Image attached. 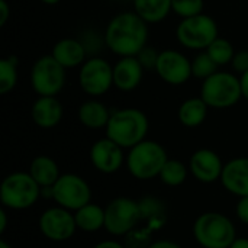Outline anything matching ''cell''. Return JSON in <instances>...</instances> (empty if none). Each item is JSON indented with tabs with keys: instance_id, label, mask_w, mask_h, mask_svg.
Returning <instances> with one entry per match:
<instances>
[{
	"instance_id": "6da1fadb",
	"label": "cell",
	"mask_w": 248,
	"mask_h": 248,
	"mask_svg": "<svg viewBox=\"0 0 248 248\" xmlns=\"http://www.w3.org/2000/svg\"><path fill=\"white\" fill-rule=\"evenodd\" d=\"M148 23L134 10L115 15L105 28L106 48L118 57H137L148 45Z\"/></svg>"
},
{
	"instance_id": "7a4b0ae2",
	"label": "cell",
	"mask_w": 248,
	"mask_h": 248,
	"mask_svg": "<svg viewBox=\"0 0 248 248\" xmlns=\"http://www.w3.org/2000/svg\"><path fill=\"white\" fill-rule=\"evenodd\" d=\"M150 122L147 115L137 108H124L110 113L106 137L122 148H132L145 140Z\"/></svg>"
},
{
	"instance_id": "3957f363",
	"label": "cell",
	"mask_w": 248,
	"mask_h": 248,
	"mask_svg": "<svg viewBox=\"0 0 248 248\" xmlns=\"http://www.w3.org/2000/svg\"><path fill=\"white\" fill-rule=\"evenodd\" d=\"M201 97L209 109H230L235 106L243 99L240 76L231 71L218 70L202 80Z\"/></svg>"
},
{
	"instance_id": "277c9868",
	"label": "cell",
	"mask_w": 248,
	"mask_h": 248,
	"mask_svg": "<svg viewBox=\"0 0 248 248\" xmlns=\"http://www.w3.org/2000/svg\"><path fill=\"white\" fill-rule=\"evenodd\" d=\"M167 160V153L161 144L157 141L144 140L129 148L126 166L135 179L148 180L160 176Z\"/></svg>"
},
{
	"instance_id": "5b68a950",
	"label": "cell",
	"mask_w": 248,
	"mask_h": 248,
	"mask_svg": "<svg viewBox=\"0 0 248 248\" xmlns=\"http://www.w3.org/2000/svg\"><path fill=\"white\" fill-rule=\"evenodd\" d=\"M219 36V28L217 20L201 13L192 17L180 19L176 28V39L186 49L192 51H206L208 46Z\"/></svg>"
},
{
	"instance_id": "8992f818",
	"label": "cell",
	"mask_w": 248,
	"mask_h": 248,
	"mask_svg": "<svg viewBox=\"0 0 248 248\" xmlns=\"http://www.w3.org/2000/svg\"><path fill=\"white\" fill-rule=\"evenodd\" d=\"M193 235L203 248H230L235 241V227L228 217L206 212L195 221Z\"/></svg>"
},
{
	"instance_id": "52a82bcc",
	"label": "cell",
	"mask_w": 248,
	"mask_h": 248,
	"mask_svg": "<svg viewBox=\"0 0 248 248\" xmlns=\"http://www.w3.org/2000/svg\"><path fill=\"white\" fill-rule=\"evenodd\" d=\"M39 185L29 173H12L0 186V201L9 209H28L39 198Z\"/></svg>"
},
{
	"instance_id": "ba28073f",
	"label": "cell",
	"mask_w": 248,
	"mask_h": 248,
	"mask_svg": "<svg viewBox=\"0 0 248 248\" xmlns=\"http://www.w3.org/2000/svg\"><path fill=\"white\" fill-rule=\"evenodd\" d=\"M65 68L51 55L35 60L29 73V83L38 96H57L65 84Z\"/></svg>"
},
{
	"instance_id": "9c48e42d",
	"label": "cell",
	"mask_w": 248,
	"mask_h": 248,
	"mask_svg": "<svg viewBox=\"0 0 248 248\" xmlns=\"http://www.w3.org/2000/svg\"><path fill=\"white\" fill-rule=\"evenodd\" d=\"M78 86L89 97H102L113 87V65L102 57H89L78 67Z\"/></svg>"
},
{
	"instance_id": "30bf717a",
	"label": "cell",
	"mask_w": 248,
	"mask_h": 248,
	"mask_svg": "<svg viewBox=\"0 0 248 248\" xmlns=\"http://www.w3.org/2000/svg\"><path fill=\"white\" fill-rule=\"evenodd\" d=\"M54 201L68 211H78L90 203L92 192L84 179L77 174H62L51 187Z\"/></svg>"
},
{
	"instance_id": "8fae6325",
	"label": "cell",
	"mask_w": 248,
	"mask_h": 248,
	"mask_svg": "<svg viewBox=\"0 0 248 248\" xmlns=\"http://www.w3.org/2000/svg\"><path fill=\"white\" fill-rule=\"evenodd\" d=\"M141 217L140 205L128 198L113 199L105 209V228L112 235H125L137 225Z\"/></svg>"
},
{
	"instance_id": "7c38bea8",
	"label": "cell",
	"mask_w": 248,
	"mask_h": 248,
	"mask_svg": "<svg viewBox=\"0 0 248 248\" xmlns=\"http://www.w3.org/2000/svg\"><path fill=\"white\" fill-rule=\"evenodd\" d=\"M157 76L170 86H183L192 77V60L177 49H163L158 54L155 70Z\"/></svg>"
},
{
	"instance_id": "4fadbf2b",
	"label": "cell",
	"mask_w": 248,
	"mask_h": 248,
	"mask_svg": "<svg viewBox=\"0 0 248 248\" xmlns=\"http://www.w3.org/2000/svg\"><path fill=\"white\" fill-rule=\"evenodd\" d=\"M41 232L51 241H65L73 237L77 224L65 208H51L39 218Z\"/></svg>"
},
{
	"instance_id": "5bb4252c",
	"label": "cell",
	"mask_w": 248,
	"mask_h": 248,
	"mask_svg": "<svg viewBox=\"0 0 248 248\" xmlns=\"http://www.w3.org/2000/svg\"><path fill=\"white\" fill-rule=\"evenodd\" d=\"M124 148L113 142L112 140L102 138L96 141L90 148L92 164L105 174H112L118 171L124 163Z\"/></svg>"
},
{
	"instance_id": "9a60e30c",
	"label": "cell",
	"mask_w": 248,
	"mask_h": 248,
	"mask_svg": "<svg viewBox=\"0 0 248 248\" xmlns=\"http://www.w3.org/2000/svg\"><path fill=\"white\" fill-rule=\"evenodd\" d=\"M224 166L225 164H222L221 157L215 151L208 148L195 151L189 163L192 174L202 183H214L221 179Z\"/></svg>"
},
{
	"instance_id": "2e32d148",
	"label": "cell",
	"mask_w": 248,
	"mask_h": 248,
	"mask_svg": "<svg viewBox=\"0 0 248 248\" xmlns=\"http://www.w3.org/2000/svg\"><path fill=\"white\" fill-rule=\"evenodd\" d=\"M144 71L137 57H119L113 64V87L125 93L135 90L142 81Z\"/></svg>"
},
{
	"instance_id": "e0dca14e",
	"label": "cell",
	"mask_w": 248,
	"mask_h": 248,
	"mask_svg": "<svg viewBox=\"0 0 248 248\" xmlns=\"http://www.w3.org/2000/svg\"><path fill=\"white\" fill-rule=\"evenodd\" d=\"M64 115V109L57 96H38L31 108V118L42 129L57 126Z\"/></svg>"
},
{
	"instance_id": "ac0fdd59",
	"label": "cell",
	"mask_w": 248,
	"mask_h": 248,
	"mask_svg": "<svg viewBox=\"0 0 248 248\" xmlns=\"http://www.w3.org/2000/svg\"><path fill=\"white\" fill-rule=\"evenodd\" d=\"M221 182L224 187L240 198L248 196V158H232L224 166Z\"/></svg>"
},
{
	"instance_id": "d6986e66",
	"label": "cell",
	"mask_w": 248,
	"mask_h": 248,
	"mask_svg": "<svg viewBox=\"0 0 248 248\" xmlns=\"http://www.w3.org/2000/svg\"><path fill=\"white\" fill-rule=\"evenodd\" d=\"M51 55L65 68H77L89 58L84 45L78 38H61L51 49Z\"/></svg>"
},
{
	"instance_id": "ffe728a7",
	"label": "cell",
	"mask_w": 248,
	"mask_h": 248,
	"mask_svg": "<svg viewBox=\"0 0 248 248\" xmlns=\"http://www.w3.org/2000/svg\"><path fill=\"white\" fill-rule=\"evenodd\" d=\"M110 113L112 112L103 102L96 97H90L78 106L77 118L80 124L89 129H102L106 128Z\"/></svg>"
},
{
	"instance_id": "44dd1931",
	"label": "cell",
	"mask_w": 248,
	"mask_h": 248,
	"mask_svg": "<svg viewBox=\"0 0 248 248\" xmlns=\"http://www.w3.org/2000/svg\"><path fill=\"white\" fill-rule=\"evenodd\" d=\"M209 106L205 103V100L199 97H189L183 100L177 110V118L180 124L186 128H198L201 126L206 116H208Z\"/></svg>"
},
{
	"instance_id": "7402d4cb",
	"label": "cell",
	"mask_w": 248,
	"mask_h": 248,
	"mask_svg": "<svg viewBox=\"0 0 248 248\" xmlns=\"http://www.w3.org/2000/svg\"><path fill=\"white\" fill-rule=\"evenodd\" d=\"M132 10L140 15L148 25L163 22L173 10V0H131Z\"/></svg>"
},
{
	"instance_id": "603a6c76",
	"label": "cell",
	"mask_w": 248,
	"mask_h": 248,
	"mask_svg": "<svg viewBox=\"0 0 248 248\" xmlns=\"http://www.w3.org/2000/svg\"><path fill=\"white\" fill-rule=\"evenodd\" d=\"M29 174L41 187H52L61 176L58 164L46 155H39L32 160Z\"/></svg>"
},
{
	"instance_id": "cb8c5ba5",
	"label": "cell",
	"mask_w": 248,
	"mask_h": 248,
	"mask_svg": "<svg viewBox=\"0 0 248 248\" xmlns=\"http://www.w3.org/2000/svg\"><path fill=\"white\" fill-rule=\"evenodd\" d=\"M77 228L86 232H94L105 227V209L94 203H87L74 214Z\"/></svg>"
},
{
	"instance_id": "d4e9b609",
	"label": "cell",
	"mask_w": 248,
	"mask_h": 248,
	"mask_svg": "<svg viewBox=\"0 0 248 248\" xmlns=\"http://www.w3.org/2000/svg\"><path fill=\"white\" fill-rule=\"evenodd\" d=\"M17 65L19 60L15 55L0 60V94H7L16 87L19 80Z\"/></svg>"
},
{
	"instance_id": "484cf974",
	"label": "cell",
	"mask_w": 248,
	"mask_h": 248,
	"mask_svg": "<svg viewBox=\"0 0 248 248\" xmlns=\"http://www.w3.org/2000/svg\"><path fill=\"white\" fill-rule=\"evenodd\" d=\"M206 52L209 54V57L217 62L218 67H224L231 64L234 55H235V49L234 45L230 39L224 38V36H218L206 49Z\"/></svg>"
},
{
	"instance_id": "4316f807",
	"label": "cell",
	"mask_w": 248,
	"mask_h": 248,
	"mask_svg": "<svg viewBox=\"0 0 248 248\" xmlns=\"http://www.w3.org/2000/svg\"><path fill=\"white\" fill-rule=\"evenodd\" d=\"M158 177L167 186H180L187 177V169L182 161L169 158Z\"/></svg>"
},
{
	"instance_id": "83f0119b",
	"label": "cell",
	"mask_w": 248,
	"mask_h": 248,
	"mask_svg": "<svg viewBox=\"0 0 248 248\" xmlns=\"http://www.w3.org/2000/svg\"><path fill=\"white\" fill-rule=\"evenodd\" d=\"M218 65L217 62L209 57V54L206 51H199L193 60H192V74L196 78L205 80L209 76H212L214 73L218 71Z\"/></svg>"
},
{
	"instance_id": "f1b7e54d",
	"label": "cell",
	"mask_w": 248,
	"mask_h": 248,
	"mask_svg": "<svg viewBox=\"0 0 248 248\" xmlns=\"http://www.w3.org/2000/svg\"><path fill=\"white\" fill-rule=\"evenodd\" d=\"M203 9H205V0H173L171 1V10L180 19L201 15L203 13Z\"/></svg>"
},
{
	"instance_id": "f546056e",
	"label": "cell",
	"mask_w": 248,
	"mask_h": 248,
	"mask_svg": "<svg viewBox=\"0 0 248 248\" xmlns=\"http://www.w3.org/2000/svg\"><path fill=\"white\" fill-rule=\"evenodd\" d=\"M78 39L81 41V44L86 48V52L89 57H97L99 52L103 49V46L106 48L105 44V35L99 33L94 29H87L83 32V35L78 36Z\"/></svg>"
},
{
	"instance_id": "4dcf8cb0",
	"label": "cell",
	"mask_w": 248,
	"mask_h": 248,
	"mask_svg": "<svg viewBox=\"0 0 248 248\" xmlns=\"http://www.w3.org/2000/svg\"><path fill=\"white\" fill-rule=\"evenodd\" d=\"M158 51L150 45H145L138 54H137V58L138 61L141 62L142 68L145 71L148 70H155V65H157V60H158Z\"/></svg>"
},
{
	"instance_id": "1f68e13d",
	"label": "cell",
	"mask_w": 248,
	"mask_h": 248,
	"mask_svg": "<svg viewBox=\"0 0 248 248\" xmlns=\"http://www.w3.org/2000/svg\"><path fill=\"white\" fill-rule=\"evenodd\" d=\"M230 65L234 70V73L238 76L248 71V48L243 49V51H237Z\"/></svg>"
},
{
	"instance_id": "d6a6232c",
	"label": "cell",
	"mask_w": 248,
	"mask_h": 248,
	"mask_svg": "<svg viewBox=\"0 0 248 248\" xmlns=\"http://www.w3.org/2000/svg\"><path fill=\"white\" fill-rule=\"evenodd\" d=\"M237 215L243 224L248 225V196L240 199V202L237 205Z\"/></svg>"
},
{
	"instance_id": "836d02e7",
	"label": "cell",
	"mask_w": 248,
	"mask_h": 248,
	"mask_svg": "<svg viewBox=\"0 0 248 248\" xmlns=\"http://www.w3.org/2000/svg\"><path fill=\"white\" fill-rule=\"evenodd\" d=\"M10 16V7L6 0H0V26H4Z\"/></svg>"
},
{
	"instance_id": "e575fe53",
	"label": "cell",
	"mask_w": 248,
	"mask_h": 248,
	"mask_svg": "<svg viewBox=\"0 0 248 248\" xmlns=\"http://www.w3.org/2000/svg\"><path fill=\"white\" fill-rule=\"evenodd\" d=\"M147 248H182L180 246H177L176 243L173 241H167V240H163V241H155L153 244H150Z\"/></svg>"
},
{
	"instance_id": "d590c367",
	"label": "cell",
	"mask_w": 248,
	"mask_h": 248,
	"mask_svg": "<svg viewBox=\"0 0 248 248\" xmlns=\"http://www.w3.org/2000/svg\"><path fill=\"white\" fill-rule=\"evenodd\" d=\"M240 84H241V93H243V97L248 100V71L243 73L240 76Z\"/></svg>"
},
{
	"instance_id": "8d00e7d4",
	"label": "cell",
	"mask_w": 248,
	"mask_h": 248,
	"mask_svg": "<svg viewBox=\"0 0 248 248\" xmlns=\"http://www.w3.org/2000/svg\"><path fill=\"white\" fill-rule=\"evenodd\" d=\"M94 248H124L119 243L116 241H103V243H99Z\"/></svg>"
},
{
	"instance_id": "74e56055",
	"label": "cell",
	"mask_w": 248,
	"mask_h": 248,
	"mask_svg": "<svg viewBox=\"0 0 248 248\" xmlns=\"http://www.w3.org/2000/svg\"><path fill=\"white\" fill-rule=\"evenodd\" d=\"M230 248H248V240L247 238H235V241Z\"/></svg>"
},
{
	"instance_id": "f35d334b",
	"label": "cell",
	"mask_w": 248,
	"mask_h": 248,
	"mask_svg": "<svg viewBox=\"0 0 248 248\" xmlns=\"http://www.w3.org/2000/svg\"><path fill=\"white\" fill-rule=\"evenodd\" d=\"M6 230V212L0 211V232L3 234Z\"/></svg>"
},
{
	"instance_id": "ab89813d",
	"label": "cell",
	"mask_w": 248,
	"mask_h": 248,
	"mask_svg": "<svg viewBox=\"0 0 248 248\" xmlns=\"http://www.w3.org/2000/svg\"><path fill=\"white\" fill-rule=\"evenodd\" d=\"M41 3H44V4H46V6H54V4H58L61 0H39Z\"/></svg>"
},
{
	"instance_id": "60d3db41",
	"label": "cell",
	"mask_w": 248,
	"mask_h": 248,
	"mask_svg": "<svg viewBox=\"0 0 248 248\" xmlns=\"http://www.w3.org/2000/svg\"><path fill=\"white\" fill-rule=\"evenodd\" d=\"M0 248H12V247H10L6 241H3V240H1V241H0Z\"/></svg>"
},
{
	"instance_id": "b9f144b4",
	"label": "cell",
	"mask_w": 248,
	"mask_h": 248,
	"mask_svg": "<svg viewBox=\"0 0 248 248\" xmlns=\"http://www.w3.org/2000/svg\"><path fill=\"white\" fill-rule=\"evenodd\" d=\"M118 1H126V0H118Z\"/></svg>"
}]
</instances>
